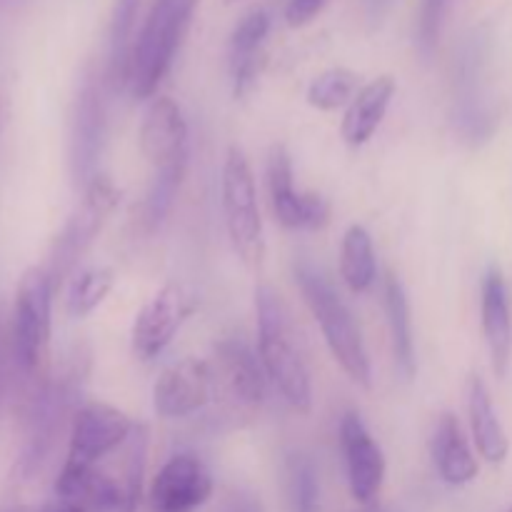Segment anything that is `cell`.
<instances>
[{
	"label": "cell",
	"mask_w": 512,
	"mask_h": 512,
	"mask_svg": "<svg viewBox=\"0 0 512 512\" xmlns=\"http://www.w3.org/2000/svg\"><path fill=\"white\" fill-rule=\"evenodd\" d=\"M255 308H258V350L265 378L273 380L290 408L308 415L313 408V383L303 353L295 343L288 308L270 285H260L255 290Z\"/></svg>",
	"instance_id": "6da1fadb"
},
{
	"label": "cell",
	"mask_w": 512,
	"mask_h": 512,
	"mask_svg": "<svg viewBox=\"0 0 512 512\" xmlns=\"http://www.w3.org/2000/svg\"><path fill=\"white\" fill-rule=\"evenodd\" d=\"M295 283L300 285V293H303L315 323L323 330V338L333 353L335 363L348 373L353 383L370 388L373 385L370 355L348 305L335 293L330 280L308 260L295 263Z\"/></svg>",
	"instance_id": "7a4b0ae2"
},
{
	"label": "cell",
	"mask_w": 512,
	"mask_h": 512,
	"mask_svg": "<svg viewBox=\"0 0 512 512\" xmlns=\"http://www.w3.org/2000/svg\"><path fill=\"white\" fill-rule=\"evenodd\" d=\"M200 0H155L140 28L130 68V95L148 100L163 83Z\"/></svg>",
	"instance_id": "3957f363"
},
{
	"label": "cell",
	"mask_w": 512,
	"mask_h": 512,
	"mask_svg": "<svg viewBox=\"0 0 512 512\" xmlns=\"http://www.w3.org/2000/svg\"><path fill=\"white\" fill-rule=\"evenodd\" d=\"M223 215L233 250L245 265H260L265 258L263 218L258 208L253 170L243 148L230 145L223 165Z\"/></svg>",
	"instance_id": "277c9868"
},
{
	"label": "cell",
	"mask_w": 512,
	"mask_h": 512,
	"mask_svg": "<svg viewBox=\"0 0 512 512\" xmlns=\"http://www.w3.org/2000/svg\"><path fill=\"white\" fill-rule=\"evenodd\" d=\"M120 198H123V190L103 173H98L85 185L80 205L70 215L68 223L63 225L58 238H55L53 253H50V265L45 268L50 278H53L55 288L73 273L75 263L83 258L85 250L93 245L100 230L105 228L110 215L118 210Z\"/></svg>",
	"instance_id": "5b68a950"
},
{
	"label": "cell",
	"mask_w": 512,
	"mask_h": 512,
	"mask_svg": "<svg viewBox=\"0 0 512 512\" xmlns=\"http://www.w3.org/2000/svg\"><path fill=\"white\" fill-rule=\"evenodd\" d=\"M53 278L45 268H28L15 290L13 353L25 373H38L45 363L53 315Z\"/></svg>",
	"instance_id": "8992f818"
},
{
	"label": "cell",
	"mask_w": 512,
	"mask_h": 512,
	"mask_svg": "<svg viewBox=\"0 0 512 512\" xmlns=\"http://www.w3.org/2000/svg\"><path fill=\"white\" fill-rule=\"evenodd\" d=\"M83 378V363H80V360H73L70 368L65 370L58 380L45 385L43 393L38 395V400H35L33 405V413H30L28 438H25L23 453H20L18 460V473L23 475V478H30V475L38 473L40 465L45 463L55 438H58L60 428H63L65 415L70 413L73 403L78 400Z\"/></svg>",
	"instance_id": "52a82bcc"
},
{
	"label": "cell",
	"mask_w": 512,
	"mask_h": 512,
	"mask_svg": "<svg viewBox=\"0 0 512 512\" xmlns=\"http://www.w3.org/2000/svg\"><path fill=\"white\" fill-rule=\"evenodd\" d=\"M105 143V98L103 78L88 73L80 83L70 115V175L85 188L95 178Z\"/></svg>",
	"instance_id": "ba28073f"
},
{
	"label": "cell",
	"mask_w": 512,
	"mask_h": 512,
	"mask_svg": "<svg viewBox=\"0 0 512 512\" xmlns=\"http://www.w3.org/2000/svg\"><path fill=\"white\" fill-rule=\"evenodd\" d=\"M198 308V298L183 283H168L143 305L133 323V350L143 360H153L173 343L175 333Z\"/></svg>",
	"instance_id": "9c48e42d"
},
{
	"label": "cell",
	"mask_w": 512,
	"mask_h": 512,
	"mask_svg": "<svg viewBox=\"0 0 512 512\" xmlns=\"http://www.w3.org/2000/svg\"><path fill=\"white\" fill-rule=\"evenodd\" d=\"M133 428V420L113 405L98 400L80 405L70 423L68 463L93 468L113 450L128 443Z\"/></svg>",
	"instance_id": "30bf717a"
},
{
	"label": "cell",
	"mask_w": 512,
	"mask_h": 512,
	"mask_svg": "<svg viewBox=\"0 0 512 512\" xmlns=\"http://www.w3.org/2000/svg\"><path fill=\"white\" fill-rule=\"evenodd\" d=\"M268 193L275 220L290 230H318L330 220V203L318 193H300L293 183V160L285 145L268 155Z\"/></svg>",
	"instance_id": "8fae6325"
},
{
	"label": "cell",
	"mask_w": 512,
	"mask_h": 512,
	"mask_svg": "<svg viewBox=\"0 0 512 512\" xmlns=\"http://www.w3.org/2000/svg\"><path fill=\"white\" fill-rule=\"evenodd\" d=\"M218 390L215 368L203 358H183L160 373L153 388L155 413L163 418H188L203 410Z\"/></svg>",
	"instance_id": "7c38bea8"
},
{
	"label": "cell",
	"mask_w": 512,
	"mask_h": 512,
	"mask_svg": "<svg viewBox=\"0 0 512 512\" xmlns=\"http://www.w3.org/2000/svg\"><path fill=\"white\" fill-rule=\"evenodd\" d=\"M340 448L350 493L360 505H373L385 480V455L355 410H348L340 420Z\"/></svg>",
	"instance_id": "4fadbf2b"
},
{
	"label": "cell",
	"mask_w": 512,
	"mask_h": 512,
	"mask_svg": "<svg viewBox=\"0 0 512 512\" xmlns=\"http://www.w3.org/2000/svg\"><path fill=\"white\" fill-rule=\"evenodd\" d=\"M213 495V478L203 460L173 455L150 485V512H195Z\"/></svg>",
	"instance_id": "5bb4252c"
},
{
	"label": "cell",
	"mask_w": 512,
	"mask_h": 512,
	"mask_svg": "<svg viewBox=\"0 0 512 512\" xmlns=\"http://www.w3.org/2000/svg\"><path fill=\"white\" fill-rule=\"evenodd\" d=\"M140 150L153 170L188 163V123L173 98H155L140 125Z\"/></svg>",
	"instance_id": "9a60e30c"
},
{
	"label": "cell",
	"mask_w": 512,
	"mask_h": 512,
	"mask_svg": "<svg viewBox=\"0 0 512 512\" xmlns=\"http://www.w3.org/2000/svg\"><path fill=\"white\" fill-rule=\"evenodd\" d=\"M480 323L488 345L493 373L505 378L512 358V313L505 275L498 265H490L480 290Z\"/></svg>",
	"instance_id": "2e32d148"
},
{
	"label": "cell",
	"mask_w": 512,
	"mask_h": 512,
	"mask_svg": "<svg viewBox=\"0 0 512 512\" xmlns=\"http://www.w3.org/2000/svg\"><path fill=\"white\" fill-rule=\"evenodd\" d=\"M215 360H218L215 378L218 385L228 390L233 403L245 410L258 408L265 395V370L253 350L243 340H220L215 345Z\"/></svg>",
	"instance_id": "e0dca14e"
},
{
	"label": "cell",
	"mask_w": 512,
	"mask_h": 512,
	"mask_svg": "<svg viewBox=\"0 0 512 512\" xmlns=\"http://www.w3.org/2000/svg\"><path fill=\"white\" fill-rule=\"evenodd\" d=\"M55 498L78 505L85 512H125L123 485L98 468H85L65 460L55 480Z\"/></svg>",
	"instance_id": "ac0fdd59"
},
{
	"label": "cell",
	"mask_w": 512,
	"mask_h": 512,
	"mask_svg": "<svg viewBox=\"0 0 512 512\" xmlns=\"http://www.w3.org/2000/svg\"><path fill=\"white\" fill-rule=\"evenodd\" d=\"M270 33V15L253 10L235 25L228 43V68L235 98H243L258 80L265 63V40Z\"/></svg>",
	"instance_id": "d6986e66"
},
{
	"label": "cell",
	"mask_w": 512,
	"mask_h": 512,
	"mask_svg": "<svg viewBox=\"0 0 512 512\" xmlns=\"http://www.w3.org/2000/svg\"><path fill=\"white\" fill-rule=\"evenodd\" d=\"M430 455H433L440 480L453 485V488L468 485L478 478V458L470 450V443L465 438V430L460 425L458 415H440L438 425L433 430V438H430Z\"/></svg>",
	"instance_id": "ffe728a7"
},
{
	"label": "cell",
	"mask_w": 512,
	"mask_h": 512,
	"mask_svg": "<svg viewBox=\"0 0 512 512\" xmlns=\"http://www.w3.org/2000/svg\"><path fill=\"white\" fill-rule=\"evenodd\" d=\"M140 0H115L105 38V65L103 83L110 90H123L130 85L135 50V18H138Z\"/></svg>",
	"instance_id": "44dd1931"
},
{
	"label": "cell",
	"mask_w": 512,
	"mask_h": 512,
	"mask_svg": "<svg viewBox=\"0 0 512 512\" xmlns=\"http://www.w3.org/2000/svg\"><path fill=\"white\" fill-rule=\"evenodd\" d=\"M395 88L398 85H395L393 75H380V78L370 80V83H365L358 90V95L350 100L343 118L345 143L353 145V148H360V145H365L373 138L375 130L385 120L390 103H393Z\"/></svg>",
	"instance_id": "7402d4cb"
},
{
	"label": "cell",
	"mask_w": 512,
	"mask_h": 512,
	"mask_svg": "<svg viewBox=\"0 0 512 512\" xmlns=\"http://www.w3.org/2000/svg\"><path fill=\"white\" fill-rule=\"evenodd\" d=\"M468 420L470 433H473L475 445H478V453L488 463H503L510 453L508 433H505L503 423H500L488 385L475 373L468 378Z\"/></svg>",
	"instance_id": "603a6c76"
},
{
	"label": "cell",
	"mask_w": 512,
	"mask_h": 512,
	"mask_svg": "<svg viewBox=\"0 0 512 512\" xmlns=\"http://www.w3.org/2000/svg\"><path fill=\"white\" fill-rule=\"evenodd\" d=\"M385 315H388L390 340H393L395 365L405 380L415 378L418 370V358H415V335L413 318H410V300L405 293V285L400 283L398 275L388 273L385 278Z\"/></svg>",
	"instance_id": "cb8c5ba5"
},
{
	"label": "cell",
	"mask_w": 512,
	"mask_h": 512,
	"mask_svg": "<svg viewBox=\"0 0 512 512\" xmlns=\"http://www.w3.org/2000/svg\"><path fill=\"white\" fill-rule=\"evenodd\" d=\"M340 275L353 293H365L378 278L373 238L363 225H350L340 245Z\"/></svg>",
	"instance_id": "d4e9b609"
},
{
	"label": "cell",
	"mask_w": 512,
	"mask_h": 512,
	"mask_svg": "<svg viewBox=\"0 0 512 512\" xmlns=\"http://www.w3.org/2000/svg\"><path fill=\"white\" fill-rule=\"evenodd\" d=\"M115 285V270L108 265H93V268H85L70 280L68 288V300H65V308L73 318H85L93 310H98V305L108 298V293Z\"/></svg>",
	"instance_id": "484cf974"
},
{
	"label": "cell",
	"mask_w": 512,
	"mask_h": 512,
	"mask_svg": "<svg viewBox=\"0 0 512 512\" xmlns=\"http://www.w3.org/2000/svg\"><path fill=\"white\" fill-rule=\"evenodd\" d=\"M185 170H188V163L155 170L153 173V183H150V190L143 203V223L148 230H158L160 223L168 218L170 208H173L175 198H178L180 185H183Z\"/></svg>",
	"instance_id": "4316f807"
},
{
	"label": "cell",
	"mask_w": 512,
	"mask_h": 512,
	"mask_svg": "<svg viewBox=\"0 0 512 512\" xmlns=\"http://www.w3.org/2000/svg\"><path fill=\"white\" fill-rule=\"evenodd\" d=\"M360 78L348 68H330L320 73L308 88V105L315 110H338L358 95Z\"/></svg>",
	"instance_id": "83f0119b"
},
{
	"label": "cell",
	"mask_w": 512,
	"mask_h": 512,
	"mask_svg": "<svg viewBox=\"0 0 512 512\" xmlns=\"http://www.w3.org/2000/svg\"><path fill=\"white\" fill-rule=\"evenodd\" d=\"M148 443L150 433L143 423H135L133 433H130L128 443H125V458H123V493H125V512H135L143 498V478H145V463H148Z\"/></svg>",
	"instance_id": "f1b7e54d"
},
{
	"label": "cell",
	"mask_w": 512,
	"mask_h": 512,
	"mask_svg": "<svg viewBox=\"0 0 512 512\" xmlns=\"http://www.w3.org/2000/svg\"><path fill=\"white\" fill-rule=\"evenodd\" d=\"M290 480H293L295 512H323L318 473L305 455H295L290 460Z\"/></svg>",
	"instance_id": "f546056e"
},
{
	"label": "cell",
	"mask_w": 512,
	"mask_h": 512,
	"mask_svg": "<svg viewBox=\"0 0 512 512\" xmlns=\"http://www.w3.org/2000/svg\"><path fill=\"white\" fill-rule=\"evenodd\" d=\"M455 0H423V8H420V20H418V45L423 50L425 58L435 53L440 43V35H443V25L448 20L450 8H453Z\"/></svg>",
	"instance_id": "4dcf8cb0"
},
{
	"label": "cell",
	"mask_w": 512,
	"mask_h": 512,
	"mask_svg": "<svg viewBox=\"0 0 512 512\" xmlns=\"http://www.w3.org/2000/svg\"><path fill=\"white\" fill-rule=\"evenodd\" d=\"M325 5H328V0H288V5H285V23L290 28H303V25L313 23L323 13Z\"/></svg>",
	"instance_id": "1f68e13d"
},
{
	"label": "cell",
	"mask_w": 512,
	"mask_h": 512,
	"mask_svg": "<svg viewBox=\"0 0 512 512\" xmlns=\"http://www.w3.org/2000/svg\"><path fill=\"white\" fill-rule=\"evenodd\" d=\"M215 512H265V508L258 495L250 493V490H233L220 500Z\"/></svg>",
	"instance_id": "d6a6232c"
},
{
	"label": "cell",
	"mask_w": 512,
	"mask_h": 512,
	"mask_svg": "<svg viewBox=\"0 0 512 512\" xmlns=\"http://www.w3.org/2000/svg\"><path fill=\"white\" fill-rule=\"evenodd\" d=\"M30 512H85V510H80L78 505H70V503H65V500L55 498V503H48V505H43V508L30 510Z\"/></svg>",
	"instance_id": "836d02e7"
},
{
	"label": "cell",
	"mask_w": 512,
	"mask_h": 512,
	"mask_svg": "<svg viewBox=\"0 0 512 512\" xmlns=\"http://www.w3.org/2000/svg\"><path fill=\"white\" fill-rule=\"evenodd\" d=\"M355 512H388L385 508H380V505H363V510H355Z\"/></svg>",
	"instance_id": "e575fe53"
},
{
	"label": "cell",
	"mask_w": 512,
	"mask_h": 512,
	"mask_svg": "<svg viewBox=\"0 0 512 512\" xmlns=\"http://www.w3.org/2000/svg\"><path fill=\"white\" fill-rule=\"evenodd\" d=\"M0 388H3V363H0Z\"/></svg>",
	"instance_id": "d590c367"
},
{
	"label": "cell",
	"mask_w": 512,
	"mask_h": 512,
	"mask_svg": "<svg viewBox=\"0 0 512 512\" xmlns=\"http://www.w3.org/2000/svg\"><path fill=\"white\" fill-rule=\"evenodd\" d=\"M508 512H512V508H510V510H508Z\"/></svg>",
	"instance_id": "8d00e7d4"
}]
</instances>
